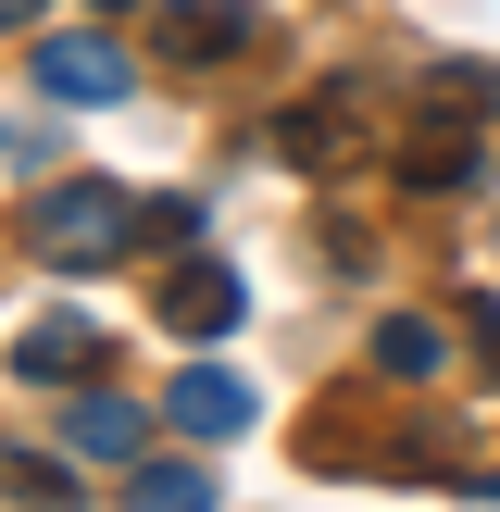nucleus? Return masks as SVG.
<instances>
[{"label": "nucleus", "instance_id": "nucleus-1", "mask_svg": "<svg viewBox=\"0 0 500 512\" xmlns=\"http://www.w3.org/2000/svg\"><path fill=\"white\" fill-rule=\"evenodd\" d=\"M25 238H38V263H63V275L125 263V250H138V200H125L113 175H63V188H38Z\"/></svg>", "mask_w": 500, "mask_h": 512}, {"label": "nucleus", "instance_id": "nucleus-16", "mask_svg": "<svg viewBox=\"0 0 500 512\" xmlns=\"http://www.w3.org/2000/svg\"><path fill=\"white\" fill-rule=\"evenodd\" d=\"M100 13H138V0H100Z\"/></svg>", "mask_w": 500, "mask_h": 512}, {"label": "nucleus", "instance_id": "nucleus-14", "mask_svg": "<svg viewBox=\"0 0 500 512\" xmlns=\"http://www.w3.org/2000/svg\"><path fill=\"white\" fill-rule=\"evenodd\" d=\"M0 475H13V488H50V500H75V475H63V463H38V450H0Z\"/></svg>", "mask_w": 500, "mask_h": 512}, {"label": "nucleus", "instance_id": "nucleus-12", "mask_svg": "<svg viewBox=\"0 0 500 512\" xmlns=\"http://www.w3.org/2000/svg\"><path fill=\"white\" fill-rule=\"evenodd\" d=\"M200 225H213V213H200L188 188H163V200H138V238H150V250H200Z\"/></svg>", "mask_w": 500, "mask_h": 512}, {"label": "nucleus", "instance_id": "nucleus-9", "mask_svg": "<svg viewBox=\"0 0 500 512\" xmlns=\"http://www.w3.org/2000/svg\"><path fill=\"white\" fill-rule=\"evenodd\" d=\"M450 175H475V113L463 100H438V125L400 150V188H450Z\"/></svg>", "mask_w": 500, "mask_h": 512}, {"label": "nucleus", "instance_id": "nucleus-13", "mask_svg": "<svg viewBox=\"0 0 500 512\" xmlns=\"http://www.w3.org/2000/svg\"><path fill=\"white\" fill-rule=\"evenodd\" d=\"M463 350H475V375L500 388V300H463Z\"/></svg>", "mask_w": 500, "mask_h": 512}, {"label": "nucleus", "instance_id": "nucleus-4", "mask_svg": "<svg viewBox=\"0 0 500 512\" xmlns=\"http://www.w3.org/2000/svg\"><path fill=\"white\" fill-rule=\"evenodd\" d=\"M38 100H75V113L125 100V50L113 38H38Z\"/></svg>", "mask_w": 500, "mask_h": 512}, {"label": "nucleus", "instance_id": "nucleus-7", "mask_svg": "<svg viewBox=\"0 0 500 512\" xmlns=\"http://www.w3.org/2000/svg\"><path fill=\"white\" fill-rule=\"evenodd\" d=\"M13 375H25V388H63V375H100V325H88V313H38V325L13 338Z\"/></svg>", "mask_w": 500, "mask_h": 512}, {"label": "nucleus", "instance_id": "nucleus-6", "mask_svg": "<svg viewBox=\"0 0 500 512\" xmlns=\"http://www.w3.org/2000/svg\"><path fill=\"white\" fill-rule=\"evenodd\" d=\"M363 150V113H350V88H313L300 113H275V163H350Z\"/></svg>", "mask_w": 500, "mask_h": 512}, {"label": "nucleus", "instance_id": "nucleus-5", "mask_svg": "<svg viewBox=\"0 0 500 512\" xmlns=\"http://www.w3.org/2000/svg\"><path fill=\"white\" fill-rule=\"evenodd\" d=\"M163 425H175V438H200V450H213V438H238V425H250V388H238L225 363H188V375L163 388Z\"/></svg>", "mask_w": 500, "mask_h": 512}, {"label": "nucleus", "instance_id": "nucleus-10", "mask_svg": "<svg viewBox=\"0 0 500 512\" xmlns=\"http://www.w3.org/2000/svg\"><path fill=\"white\" fill-rule=\"evenodd\" d=\"M438 363H450V338L425 313H388V325H375V375H388V388H425Z\"/></svg>", "mask_w": 500, "mask_h": 512}, {"label": "nucleus", "instance_id": "nucleus-2", "mask_svg": "<svg viewBox=\"0 0 500 512\" xmlns=\"http://www.w3.org/2000/svg\"><path fill=\"white\" fill-rule=\"evenodd\" d=\"M250 50V0H150V63H238Z\"/></svg>", "mask_w": 500, "mask_h": 512}, {"label": "nucleus", "instance_id": "nucleus-11", "mask_svg": "<svg viewBox=\"0 0 500 512\" xmlns=\"http://www.w3.org/2000/svg\"><path fill=\"white\" fill-rule=\"evenodd\" d=\"M125 500H138V512H213V475H200V463H150V450H138Z\"/></svg>", "mask_w": 500, "mask_h": 512}, {"label": "nucleus", "instance_id": "nucleus-15", "mask_svg": "<svg viewBox=\"0 0 500 512\" xmlns=\"http://www.w3.org/2000/svg\"><path fill=\"white\" fill-rule=\"evenodd\" d=\"M25 13H38V0H0V25H25Z\"/></svg>", "mask_w": 500, "mask_h": 512}, {"label": "nucleus", "instance_id": "nucleus-8", "mask_svg": "<svg viewBox=\"0 0 500 512\" xmlns=\"http://www.w3.org/2000/svg\"><path fill=\"white\" fill-rule=\"evenodd\" d=\"M63 438L88 450V463H138V450H150V413H138V400H113V388H88V400L63 413Z\"/></svg>", "mask_w": 500, "mask_h": 512}, {"label": "nucleus", "instance_id": "nucleus-3", "mask_svg": "<svg viewBox=\"0 0 500 512\" xmlns=\"http://www.w3.org/2000/svg\"><path fill=\"white\" fill-rule=\"evenodd\" d=\"M150 313H163L175 338H225V325L250 313V288H238V263H213V250H175V275L150 288Z\"/></svg>", "mask_w": 500, "mask_h": 512}]
</instances>
